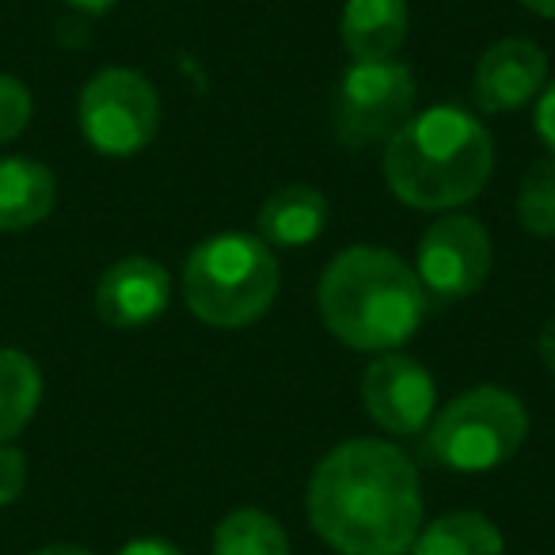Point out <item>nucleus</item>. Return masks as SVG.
<instances>
[{
    "label": "nucleus",
    "instance_id": "obj_1",
    "mask_svg": "<svg viewBox=\"0 0 555 555\" xmlns=\"http://www.w3.org/2000/svg\"><path fill=\"white\" fill-rule=\"evenodd\" d=\"M309 525L343 555H408L423 529V487L408 453L377 438L335 446L309 479Z\"/></svg>",
    "mask_w": 555,
    "mask_h": 555
},
{
    "label": "nucleus",
    "instance_id": "obj_2",
    "mask_svg": "<svg viewBox=\"0 0 555 555\" xmlns=\"http://www.w3.org/2000/svg\"><path fill=\"white\" fill-rule=\"evenodd\" d=\"M385 183L411 209H456L479 198L494 168V141L476 115L441 103L411 115L385 145Z\"/></svg>",
    "mask_w": 555,
    "mask_h": 555
},
{
    "label": "nucleus",
    "instance_id": "obj_3",
    "mask_svg": "<svg viewBox=\"0 0 555 555\" xmlns=\"http://www.w3.org/2000/svg\"><path fill=\"white\" fill-rule=\"evenodd\" d=\"M317 305L324 327L343 347L362 354H388L418 332L426 289L396 251L354 244L327 262Z\"/></svg>",
    "mask_w": 555,
    "mask_h": 555
},
{
    "label": "nucleus",
    "instance_id": "obj_4",
    "mask_svg": "<svg viewBox=\"0 0 555 555\" xmlns=\"http://www.w3.org/2000/svg\"><path fill=\"white\" fill-rule=\"evenodd\" d=\"M278 259L259 236L221 232L183 262V297L194 320L209 327H247L267 317L278 297Z\"/></svg>",
    "mask_w": 555,
    "mask_h": 555
},
{
    "label": "nucleus",
    "instance_id": "obj_5",
    "mask_svg": "<svg viewBox=\"0 0 555 555\" xmlns=\"http://www.w3.org/2000/svg\"><path fill=\"white\" fill-rule=\"evenodd\" d=\"M529 434V411L514 392L479 385L449 400L426 426V449L449 472L479 476L521 449Z\"/></svg>",
    "mask_w": 555,
    "mask_h": 555
},
{
    "label": "nucleus",
    "instance_id": "obj_6",
    "mask_svg": "<svg viewBox=\"0 0 555 555\" xmlns=\"http://www.w3.org/2000/svg\"><path fill=\"white\" fill-rule=\"evenodd\" d=\"M77 122L85 141L103 156H138L160 130V95L149 77L122 65L100 69L77 100Z\"/></svg>",
    "mask_w": 555,
    "mask_h": 555
},
{
    "label": "nucleus",
    "instance_id": "obj_7",
    "mask_svg": "<svg viewBox=\"0 0 555 555\" xmlns=\"http://www.w3.org/2000/svg\"><path fill=\"white\" fill-rule=\"evenodd\" d=\"M415 77L408 65L392 62H354L339 85V141L362 149L392 138L415 111Z\"/></svg>",
    "mask_w": 555,
    "mask_h": 555
},
{
    "label": "nucleus",
    "instance_id": "obj_8",
    "mask_svg": "<svg viewBox=\"0 0 555 555\" xmlns=\"http://www.w3.org/2000/svg\"><path fill=\"white\" fill-rule=\"evenodd\" d=\"M494 247L487 229L468 214H446L423 232L415 255V274L426 294L441 301L476 294L487 282Z\"/></svg>",
    "mask_w": 555,
    "mask_h": 555
},
{
    "label": "nucleus",
    "instance_id": "obj_9",
    "mask_svg": "<svg viewBox=\"0 0 555 555\" xmlns=\"http://www.w3.org/2000/svg\"><path fill=\"white\" fill-rule=\"evenodd\" d=\"M362 403L365 415L380 430L396 434V438H411V434H423L430 426L438 392H434V377L423 370V362L388 350L365 365Z\"/></svg>",
    "mask_w": 555,
    "mask_h": 555
},
{
    "label": "nucleus",
    "instance_id": "obj_10",
    "mask_svg": "<svg viewBox=\"0 0 555 555\" xmlns=\"http://www.w3.org/2000/svg\"><path fill=\"white\" fill-rule=\"evenodd\" d=\"M547 85V54L532 39H499L483 50L472 77V100L487 115H506L532 103Z\"/></svg>",
    "mask_w": 555,
    "mask_h": 555
},
{
    "label": "nucleus",
    "instance_id": "obj_11",
    "mask_svg": "<svg viewBox=\"0 0 555 555\" xmlns=\"http://www.w3.org/2000/svg\"><path fill=\"white\" fill-rule=\"evenodd\" d=\"M171 278L160 262L145 255L118 259L115 267L103 270L95 286V312L111 327H145L168 309Z\"/></svg>",
    "mask_w": 555,
    "mask_h": 555
},
{
    "label": "nucleus",
    "instance_id": "obj_12",
    "mask_svg": "<svg viewBox=\"0 0 555 555\" xmlns=\"http://www.w3.org/2000/svg\"><path fill=\"white\" fill-rule=\"evenodd\" d=\"M408 0H347L339 35L354 62H392L408 39Z\"/></svg>",
    "mask_w": 555,
    "mask_h": 555
},
{
    "label": "nucleus",
    "instance_id": "obj_13",
    "mask_svg": "<svg viewBox=\"0 0 555 555\" xmlns=\"http://www.w3.org/2000/svg\"><path fill=\"white\" fill-rule=\"evenodd\" d=\"M57 179L31 156H0V232H27L50 217Z\"/></svg>",
    "mask_w": 555,
    "mask_h": 555
},
{
    "label": "nucleus",
    "instance_id": "obj_14",
    "mask_svg": "<svg viewBox=\"0 0 555 555\" xmlns=\"http://www.w3.org/2000/svg\"><path fill=\"white\" fill-rule=\"evenodd\" d=\"M259 240L267 247H297L312 244L327 229V198L309 183H294L274 191L259 209Z\"/></svg>",
    "mask_w": 555,
    "mask_h": 555
},
{
    "label": "nucleus",
    "instance_id": "obj_15",
    "mask_svg": "<svg viewBox=\"0 0 555 555\" xmlns=\"http://www.w3.org/2000/svg\"><path fill=\"white\" fill-rule=\"evenodd\" d=\"M506 540L479 509H453L426 529H418L411 555H502Z\"/></svg>",
    "mask_w": 555,
    "mask_h": 555
},
{
    "label": "nucleus",
    "instance_id": "obj_16",
    "mask_svg": "<svg viewBox=\"0 0 555 555\" xmlns=\"http://www.w3.org/2000/svg\"><path fill=\"white\" fill-rule=\"evenodd\" d=\"M42 400V373L24 350L0 347V446L16 441Z\"/></svg>",
    "mask_w": 555,
    "mask_h": 555
},
{
    "label": "nucleus",
    "instance_id": "obj_17",
    "mask_svg": "<svg viewBox=\"0 0 555 555\" xmlns=\"http://www.w3.org/2000/svg\"><path fill=\"white\" fill-rule=\"evenodd\" d=\"M214 555H289V537L267 509H232L214 529Z\"/></svg>",
    "mask_w": 555,
    "mask_h": 555
},
{
    "label": "nucleus",
    "instance_id": "obj_18",
    "mask_svg": "<svg viewBox=\"0 0 555 555\" xmlns=\"http://www.w3.org/2000/svg\"><path fill=\"white\" fill-rule=\"evenodd\" d=\"M517 224L529 236H555V156L529 164L517 191Z\"/></svg>",
    "mask_w": 555,
    "mask_h": 555
},
{
    "label": "nucleus",
    "instance_id": "obj_19",
    "mask_svg": "<svg viewBox=\"0 0 555 555\" xmlns=\"http://www.w3.org/2000/svg\"><path fill=\"white\" fill-rule=\"evenodd\" d=\"M31 115H35V103L27 85L9 77V73H0V145L16 141L31 126Z\"/></svg>",
    "mask_w": 555,
    "mask_h": 555
},
{
    "label": "nucleus",
    "instance_id": "obj_20",
    "mask_svg": "<svg viewBox=\"0 0 555 555\" xmlns=\"http://www.w3.org/2000/svg\"><path fill=\"white\" fill-rule=\"evenodd\" d=\"M27 491V456L12 441L0 446V506H12Z\"/></svg>",
    "mask_w": 555,
    "mask_h": 555
},
{
    "label": "nucleus",
    "instance_id": "obj_21",
    "mask_svg": "<svg viewBox=\"0 0 555 555\" xmlns=\"http://www.w3.org/2000/svg\"><path fill=\"white\" fill-rule=\"evenodd\" d=\"M532 126H537V138L544 141V149L555 156V80H547L544 92L537 95V115H532Z\"/></svg>",
    "mask_w": 555,
    "mask_h": 555
},
{
    "label": "nucleus",
    "instance_id": "obj_22",
    "mask_svg": "<svg viewBox=\"0 0 555 555\" xmlns=\"http://www.w3.org/2000/svg\"><path fill=\"white\" fill-rule=\"evenodd\" d=\"M118 555H183L176 544L168 540H156V537H141V540H130V544L118 547Z\"/></svg>",
    "mask_w": 555,
    "mask_h": 555
},
{
    "label": "nucleus",
    "instance_id": "obj_23",
    "mask_svg": "<svg viewBox=\"0 0 555 555\" xmlns=\"http://www.w3.org/2000/svg\"><path fill=\"white\" fill-rule=\"evenodd\" d=\"M540 362H544V370L555 377V317L540 327Z\"/></svg>",
    "mask_w": 555,
    "mask_h": 555
},
{
    "label": "nucleus",
    "instance_id": "obj_24",
    "mask_svg": "<svg viewBox=\"0 0 555 555\" xmlns=\"http://www.w3.org/2000/svg\"><path fill=\"white\" fill-rule=\"evenodd\" d=\"M69 9L85 12V16H103V12H111L118 4V0H65Z\"/></svg>",
    "mask_w": 555,
    "mask_h": 555
},
{
    "label": "nucleus",
    "instance_id": "obj_25",
    "mask_svg": "<svg viewBox=\"0 0 555 555\" xmlns=\"http://www.w3.org/2000/svg\"><path fill=\"white\" fill-rule=\"evenodd\" d=\"M31 555H92V552H88V547H77V544H47Z\"/></svg>",
    "mask_w": 555,
    "mask_h": 555
},
{
    "label": "nucleus",
    "instance_id": "obj_26",
    "mask_svg": "<svg viewBox=\"0 0 555 555\" xmlns=\"http://www.w3.org/2000/svg\"><path fill=\"white\" fill-rule=\"evenodd\" d=\"M521 4H525L529 12H537V16L555 20V0H521Z\"/></svg>",
    "mask_w": 555,
    "mask_h": 555
}]
</instances>
